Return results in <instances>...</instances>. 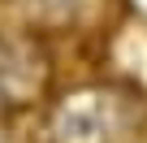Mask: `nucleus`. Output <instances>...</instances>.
I'll list each match as a JSON object with an SVG mask.
<instances>
[{
	"label": "nucleus",
	"instance_id": "obj_1",
	"mask_svg": "<svg viewBox=\"0 0 147 143\" xmlns=\"http://www.w3.org/2000/svg\"><path fill=\"white\" fill-rule=\"evenodd\" d=\"M130 130H134V113L125 96L82 87L52 104L43 139L48 143H125Z\"/></svg>",
	"mask_w": 147,
	"mask_h": 143
},
{
	"label": "nucleus",
	"instance_id": "obj_2",
	"mask_svg": "<svg viewBox=\"0 0 147 143\" xmlns=\"http://www.w3.org/2000/svg\"><path fill=\"white\" fill-rule=\"evenodd\" d=\"M39 83H43V61L18 39H0V104L26 100Z\"/></svg>",
	"mask_w": 147,
	"mask_h": 143
}]
</instances>
